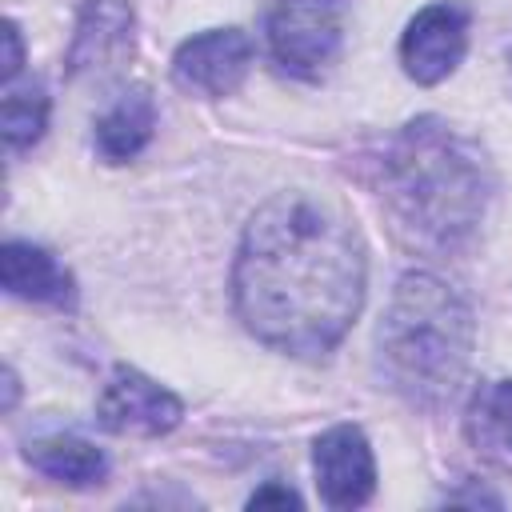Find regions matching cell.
Listing matches in <instances>:
<instances>
[{"instance_id":"cell-1","label":"cell","mask_w":512,"mask_h":512,"mask_svg":"<svg viewBox=\"0 0 512 512\" xmlns=\"http://www.w3.org/2000/svg\"><path fill=\"white\" fill-rule=\"evenodd\" d=\"M368 256L352 220L308 192H276L244 224L232 300L244 328L288 356H328L364 308Z\"/></svg>"},{"instance_id":"cell-2","label":"cell","mask_w":512,"mask_h":512,"mask_svg":"<svg viewBox=\"0 0 512 512\" xmlns=\"http://www.w3.org/2000/svg\"><path fill=\"white\" fill-rule=\"evenodd\" d=\"M376 176L396 228L432 252L464 248L492 200V168L484 152L436 116L408 120L384 144Z\"/></svg>"},{"instance_id":"cell-3","label":"cell","mask_w":512,"mask_h":512,"mask_svg":"<svg viewBox=\"0 0 512 512\" xmlns=\"http://www.w3.org/2000/svg\"><path fill=\"white\" fill-rule=\"evenodd\" d=\"M472 340L468 300L432 272H404L376 328V372L408 404L440 408L468 372Z\"/></svg>"},{"instance_id":"cell-4","label":"cell","mask_w":512,"mask_h":512,"mask_svg":"<svg viewBox=\"0 0 512 512\" xmlns=\"http://www.w3.org/2000/svg\"><path fill=\"white\" fill-rule=\"evenodd\" d=\"M344 40L340 0H272L268 48L276 64L300 80H320Z\"/></svg>"},{"instance_id":"cell-5","label":"cell","mask_w":512,"mask_h":512,"mask_svg":"<svg viewBox=\"0 0 512 512\" xmlns=\"http://www.w3.org/2000/svg\"><path fill=\"white\" fill-rule=\"evenodd\" d=\"M468 8L460 0H436L424 4L400 36V64L416 84H440L448 80L464 52H468Z\"/></svg>"},{"instance_id":"cell-6","label":"cell","mask_w":512,"mask_h":512,"mask_svg":"<svg viewBox=\"0 0 512 512\" xmlns=\"http://www.w3.org/2000/svg\"><path fill=\"white\" fill-rule=\"evenodd\" d=\"M96 416L116 436H164L184 420V404L140 368L116 364L108 384L100 388Z\"/></svg>"},{"instance_id":"cell-7","label":"cell","mask_w":512,"mask_h":512,"mask_svg":"<svg viewBox=\"0 0 512 512\" xmlns=\"http://www.w3.org/2000/svg\"><path fill=\"white\" fill-rule=\"evenodd\" d=\"M316 492L328 508H360L376 492V456L360 424H332L312 444Z\"/></svg>"},{"instance_id":"cell-8","label":"cell","mask_w":512,"mask_h":512,"mask_svg":"<svg viewBox=\"0 0 512 512\" xmlns=\"http://www.w3.org/2000/svg\"><path fill=\"white\" fill-rule=\"evenodd\" d=\"M252 68V40L244 28H208L188 36L172 56V80L200 96H232Z\"/></svg>"},{"instance_id":"cell-9","label":"cell","mask_w":512,"mask_h":512,"mask_svg":"<svg viewBox=\"0 0 512 512\" xmlns=\"http://www.w3.org/2000/svg\"><path fill=\"white\" fill-rule=\"evenodd\" d=\"M136 40V12L128 0H84L76 12L72 44L64 52L68 76H84L96 68H112Z\"/></svg>"},{"instance_id":"cell-10","label":"cell","mask_w":512,"mask_h":512,"mask_svg":"<svg viewBox=\"0 0 512 512\" xmlns=\"http://www.w3.org/2000/svg\"><path fill=\"white\" fill-rule=\"evenodd\" d=\"M0 284L16 300L48 304L60 312L76 308V276L40 244L4 240L0 244Z\"/></svg>"},{"instance_id":"cell-11","label":"cell","mask_w":512,"mask_h":512,"mask_svg":"<svg viewBox=\"0 0 512 512\" xmlns=\"http://www.w3.org/2000/svg\"><path fill=\"white\" fill-rule=\"evenodd\" d=\"M152 132H156V100H152V92L148 88H128L96 120L92 144H96L100 160L124 164V160H132V156H140L148 148Z\"/></svg>"},{"instance_id":"cell-12","label":"cell","mask_w":512,"mask_h":512,"mask_svg":"<svg viewBox=\"0 0 512 512\" xmlns=\"http://www.w3.org/2000/svg\"><path fill=\"white\" fill-rule=\"evenodd\" d=\"M24 456L36 472H44L48 480L68 484V488H92V484H104V476H108L104 448H96L92 440L72 436V432H52V436L32 440Z\"/></svg>"},{"instance_id":"cell-13","label":"cell","mask_w":512,"mask_h":512,"mask_svg":"<svg viewBox=\"0 0 512 512\" xmlns=\"http://www.w3.org/2000/svg\"><path fill=\"white\" fill-rule=\"evenodd\" d=\"M464 432L476 448L512 460V380H488L476 388L464 412Z\"/></svg>"},{"instance_id":"cell-14","label":"cell","mask_w":512,"mask_h":512,"mask_svg":"<svg viewBox=\"0 0 512 512\" xmlns=\"http://www.w3.org/2000/svg\"><path fill=\"white\" fill-rule=\"evenodd\" d=\"M48 108H52V100H48V92H44L40 80H32L24 88H8L4 100H0V132H4V144L12 152L32 148L44 136V128H48Z\"/></svg>"},{"instance_id":"cell-15","label":"cell","mask_w":512,"mask_h":512,"mask_svg":"<svg viewBox=\"0 0 512 512\" xmlns=\"http://www.w3.org/2000/svg\"><path fill=\"white\" fill-rule=\"evenodd\" d=\"M300 504H304L300 492L288 488V484H280V480H268V484H260L248 496V508H300Z\"/></svg>"},{"instance_id":"cell-16","label":"cell","mask_w":512,"mask_h":512,"mask_svg":"<svg viewBox=\"0 0 512 512\" xmlns=\"http://www.w3.org/2000/svg\"><path fill=\"white\" fill-rule=\"evenodd\" d=\"M4 44H8V56H4L0 76H4V84H12L16 72L24 68V44H20V24L16 20H4Z\"/></svg>"},{"instance_id":"cell-17","label":"cell","mask_w":512,"mask_h":512,"mask_svg":"<svg viewBox=\"0 0 512 512\" xmlns=\"http://www.w3.org/2000/svg\"><path fill=\"white\" fill-rule=\"evenodd\" d=\"M16 396H20V380H16L12 368H4V412L16 408Z\"/></svg>"}]
</instances>
